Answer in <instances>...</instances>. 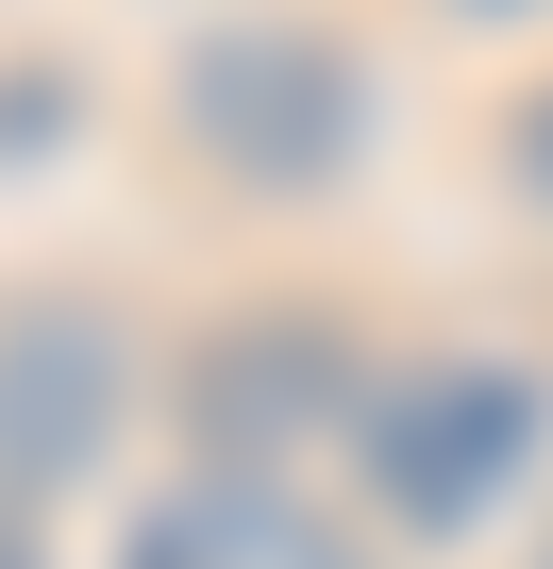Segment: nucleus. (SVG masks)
I'll list each match as a JSON object with an SVG mask.
<instances>
[{
    "label": "nucleus",
    "mask_w": 553,
    "mask_h": 569,
    "mask_svg": "<svg viewBox=\"0 0 553 569\" xmlns=\"http://www.w3.org/2000/svg\"><path fill=\"white\" fill-rule=\"evenodd\" d=\"M536 419H553V386H536V369H419V386H386V402L353 419V452H369L386 519H419V536H470V519L520 486Z\"/></svg>",
    "instance_id": "obj_2"
},
{
    "label": "nucleus",
    "mask_w": 553,
    "mask_h": 569,
    "mask_svg": "<svg viewBox=\"0 0 553 569\" xmlns=\"http://www.w3.org/2000/svg\"><path fill=\"white\" fill-rule=\"evenodd\" d=\"M118 569H353V552H336L319 502H286L268 469H201V486H168V502L135 519Z\"/></svg>",
    "instance_id": "obj_3"
},
{
    "label": "nucleus",
    "mask_w": 553,
    "mask_h": 569,
    "mask_svg": "<svg viewBox=\"0 0 553 569\" xmlns=\"http://www.w3.org/2000/svg\"><path fill=\"white\" fill-rule=\"evenodd\" d=\"M185 134L235 168V184H336L353 134H369V68L303 18H235L185 51Z\"/></svg>",
    "instance_id": "obj_1"
},
{
    "label": "nucleus",
    "mask_w": 553,
    "mask_h": 569,
    "mask_svg": "<svg viewBox=\"0 0 553 569\" xmlns=\"http://www.w3.org/2000/svg\"><path fill=\"white\" fill-rule=\"evenodd\" d=\"M520 184H536V201H553V84H536V101H520Z\"/></svg>",
    "instance_id": "obj_4"
}]
</instances>
